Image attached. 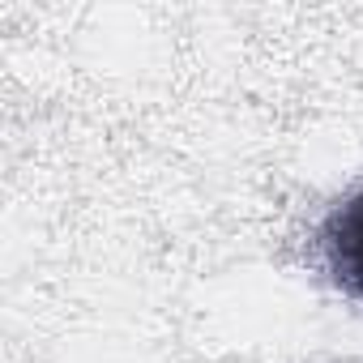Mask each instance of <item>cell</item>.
Masks as SVG:
<instances>
[{"label": "cell", "instance_id": "6da1fadb", "mask_svg": "<svg viewBox=\"0 0 363 363\" xmlns=\"http://www.w3.org/2000/svg\"><path fill=\"white\" fill-rule=\"evenodd\" d=\"M320 257L329 278L350 299H363V189L337 201L320 223Z\"/></svg>", "mask_w": 363, "mask_h": 363}]
</instances>
